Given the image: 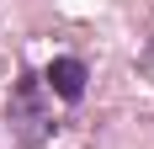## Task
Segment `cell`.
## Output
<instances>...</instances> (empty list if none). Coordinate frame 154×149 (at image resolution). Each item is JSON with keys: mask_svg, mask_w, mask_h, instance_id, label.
I'll use <instances>...</instances> for the list:
<instances>
[{"mask_svg": "<svg viewBox=\"0 0 154 149\" xmlns=\"http://www.w3.org/2000/svg\"><path fill=\"white\" fill-rule=\"evenodd\" d=\"M5 122H11V138L16 144H48L53 138V101H48V85L43 74H21L11 85V101H5Z\"/></svg>", "mask_w": 154, "mask_h": 149, "instance_id": "cell-1", "label": "cell"}, {"mask_svg": "<svg viewBox=\"0 0 154 149\" xmlns=\"http://www.w3.org/2000/svg\"><path fill=\"white\" fill-rule=\"evenodd\" d=\"M85 80H91V69H85L80 59H53L43 69L48 96H59V101H80V96H85Z\"/></svg>", "mask_w": 154, "mask_h": 149, "instance_id": "cell-2", "label": "cell"}]
</instances>
